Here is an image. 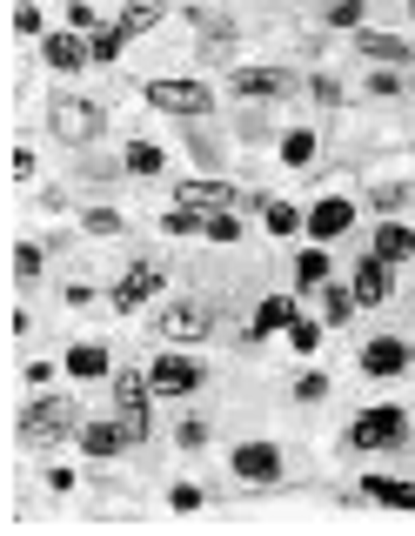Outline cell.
<instances>
[{
  "instance_id": "6da1fadb",
  "label": "cell",
  "mask_w": 415,
  "mask_h": 536,
  "mask_svg": "<svg viewBox=\"0 0 415 536\" xmlns=\"http://www.w3.org/2000/svg\"><path fill=\"white\" fill-rule=\"evenodd\" d=\"M74 423H81V416H74V402L67 396H41L21 416V436L27 443H61V436H74Z\"/></svg>"
},
{
  "instance_id": "7a4b0ae2",
  "label": "cell",
  "mask_w": 415,
  "mask_h": 536,
  "mask_svg": "<svg viewBox=\"0 0 415 536\" xmlns=\"http://www.w3.org/2000/svg\"><path fill=\"white\" fill-rule=\"evenodd\" d=\"M47 121H54V134L74 141V148H88L94 134H101V108L81 101V94H54V114H47Z\"/></svg>"
},
{
  "instance_id": "3957f363",
  "label": "cell",
  "mask_w": 415,
  "mask_h": 536,
  "mask_svg": "<svg viewBox=\"0 0 415 536\" xmlns=\"http://www.w3.org/2000/svg\"><path fill=\"white\" fill-rule=\"evenodd\" d=\"M148 396H154V382H148V376H114V402H121V436H128V443H141V436H148Z\"/></svg>"
},
{
  "instance_id": "277c9868",
  "label": "cell",
  "mask_w": 415,
  "mask_h": 536,
  "mask_svg": "<svg viewBox=\"0 0 415 536\" xmlns=\"http://www.w3.org/2000/svg\"><path fill=\"white\" fill-rule=\"evenodd\" d=\"M402 423H409L402 409H362L349 436H355V449H395L402 443Z\"/></svg>"
},
{
  "instance_id": "5b68a950",
  "label": "cell",
  "mask_w": 415,
  "mask_h": 536,
  "mask_svg": "<svg viewBox=\"0 0 415 536\" xmlns=\"http://www.w3.org/2000/svg\"><path fill=\"white\" fill-rule=\"evenodd\" d=\"M148 108H168V114H201L215 108V94L201 81H148Z\"/></svg>"
},
{
  "instance_id": "8992f818",
  "label": "cell",
  "mask_w": 415,
  "mask_h": 536,
  "mask_svg": "<svg viewBox=\"0 0 415 536\" xmlns=\"http://www.w3.org/2000/svg\"><path fill=\"white\" fill-rule=\"evenodd\" d=\"M148 382H154V396H195V389H201V362L161 356V362L148 369Z\"/></svg>"
},
{
  "instance_id": "52a82bcc",
  "label": "cell",
  "mask_w": 415,
  "mask_h": 536,
  "mask_svg": "<svg viewBox=\"0 0 415 536\" xmlns=\"http://www.w3.org/2000/svg\"><path fill=\"white\" fill-rule=\"evenodd\" d=\"M154 289H161V268H154V262H134L128 275L114 282V309H141Z\"/></svg>"
},
{
  "instance_id": "ba28073f",
  "label": "cell",
  "mask_w": 415,
  "mask_h": 536,
  "mask_svg": "<svg viewBox=\"0 0 415 536\" xmlns=\"http://www.w3.org/2000/svg\"><path fill=\"white\" fill-rule=\"evenodd\" d=\"M235 476L241 483H275V476H282V456H275L268 443H241L235 449Z\"/></svg>"
},
{
  "instance_id": "9c48e42d",
  "label": "cell",
  "mask_w": 415,
  "mask_h": 536,
  "mask_svg": "<svg viewBox=\"0 0 415 536\" xmlns=\"http://www.w3.org/2000/svg\"><path fill=\"white\" fill-rule=\"evenodd\" d=\"M235 94H241V101H275V94H288V74H282V67H241Z\"/></svg>"
},
{
  "instance_id": "30bf717a",
  "label": "cell",
  "mask_w": 415,
  "mask_h": 536,
  "mask_svg": "<svg viewBox=\"0 0 415 536\" xmlns=\"http://www.w3.org/2000/svg\"><path fill=\"white\" fill-rule=\"evenodd\" d=\"M181 208H195V215H221V208H228V201H235V188H228V181H181Z\"/></svg>"
},
{
  "instance_id": "8fae6325",
  "label": "cell",
  "mask_w": 415,
  "mask_h": 536,
  "mask_svg": "<svg viewBox=\"0 0 415 536\" xmlns=\"http://www.w3.org/2000/svg\"><path fill=\"white\" fill-rule=\"evenodd\" d=\"M409 362H415V349H402L395 335H382V342H369V349H362V369H369V376H402Z\"/></svg>"
},
{
  "instance_id": "7c38bea8",
  "label": "cell",
  "mask_w": 415,
  "mask_h": 536,
  "mask_svg": "<svg viewBox=\"0 0 415 536\" xmlns=\"http://www.w3.org/2000/svg\"><path fill=\"white\" fill-rule=\"evenodd\" d=\"M161 335H168V342H201V335H208V315H201L195 302H175V309L161 315Z\"/></svg>"
},
{
  "instance_id": "4fadbf2b",
  "label": "cell",
  "mask_w": 415,
  "mask_h": 536,
  "mask_svg": "<svg viewBox=\"0 0 415 536\" xmlns=\"http://www.w3.org/2000/svg\"><path fill=\"white\" fill-rule=\"evenodd\" d=\"M41 54H47V67H54V74H74L81 61H94L81 34H47V47H41Z\"/></svg>"
},
{
  "instance_id": "5bb4252c",
  "label": "cell",
  "mask_w": 415,
  "mask_h": 536,
  "mask_svg": "<svg viewBox=\"0 0 415 536\" xmlns=\"http://www.w3.org/2000/svg\"><path fill=\"white\" fill-rule=\"evenodd\" d=\"M355 222V208L342 195H328L322 208H315V215H308V235H315V242H328V235H342V228Z\"/></svg>"
},
{
  "instance_id": "9a60e30c",
  "label": "cell",
  "mask_w": 415,
  "mask_h": 536,
  "mask_svg": "<svg viewBox=\"0 0 415 536\" xmlns=\"http://www.w3.org/2000/svg\"><path fill=\"white\" fill-rule=\"evenodd\" d=\"M288 322H295V302H288V295H268L262 309H255V322H248V335H255V342H262V335L288 329Z\"/></svg>"
},
{
  "instance_id": "2e32d148",
  "label": "cell",
  "mask_w": 415,
  "mask_h": 536,
  "mask_svg": "<svg viewBox=\"0 0 415 536\" xmlns=\"http://www.w3.org/2000/svg\"><path fill=\"white\" fill-rule=\"evenodd\" d=\"M382 295H389V262L369 255V262L355 268V302H382Z\"/></svg>"
},
{
  "instance_id": "e0dca14e",
  "label": "cell",
  "mask_w": 415,
  "mask_h": 536,
  "mask_svg": "<svg viewBox=\"0 0 415 536\" xmlns=\"http://www.w3.org/2000/svg\"><path fill=\"white\" fill-rule=\"evenodd\" d=\"M67 376H81V382L108 376V349H94V342H81V349H67Z\"/></svg>"
},
{
  "instance_id": "ac0fdd59",
  "label": "cell",
  "mask_w": 415,
  "mask_h": 536,
  "mask_svg": "<svg viewBox=\"0 0 415 536\" xmlns=\"http://www.w3.org/2000/svg\"><path fill=\"white\" fill-rule=\"evenodd\" d=\"M375 255H382V262H409V255H415V235L402 222H389L382 235H375Z\"/></svg>"
},
{
  "instance_id": "d6986e66",
  "label": "cell",
  "mask_w": 415,
  "mask_h": 536,
  "mask_svg": "<svg viewBox=\"0 0 415 536\" xmlns=\"http://www.w3.org/2000/svg\"><path fill=\"white\" fill-rule=\"evenodd\" d=\"M355 47H362L369 61H382V67H389V61H415V54H409V47H402V41H395V34H362V41H355Z\"/></svg>"
},
{
  "instance_id": "ffe728a7",
  "label": "cell",
  "mask_w": 415,
  "mask_h": 536,
  "mask_svg": "<svg viewBox=\"0 0 415 536\" xmlns=\"http://www.w3.org/2000/svg\"><path fill=\"white\" fill-rule=\"evenodd\" d=\"M369 496L375 503H389V510H415V490L409 483H395V476H369Z\"/></svg>"
},
{
  "instance_id": "44dd1931",
  "label": "cell",
  "mask_w": 415,
  "mask_h": 536,
  "mask_svg": "<svg viewBox=\"0 0 415 536\" xmlns=\"http://www.w3.org/2000/svg\"><path fill=\"white\" fill-rule=\"evenodd\" d=\"M121 443H128V436H121V423H94V429H81V449H88V456H114Z\"/></svg>"
},
{
  "instance_id": "7402d4cb",
  "label": "cell",
  "mask_w": 415,
  "mask_h": 536,
  "mask_svg": "<svg viewBox=\"0 0 415 536\" xmlns=\"http://www.w3.org/2000/svg\"><path fill=\"white\" fill-rule=\"evenodd\" d=\"M295 282H302V289H322V282H328V255H322V248L295 255Z\"/></svg>"
},
{
  "instance_id": "603a6c76",
  "label": "cell",
  "mask_w": 415,
  "mask_h": 536,
  "mask_svg": "<svg viewBox=\"0 0 415 536\" xmlns=\"http://www.w3.org/2000/svg\"><path fill=\"white\" fill-rule=\"evenodd\" d=\"M121 168H128V175H161V148H154V141H134L128 155H121Z\"/></svg>"
},
{
  "instance_id": "cb8c5ba5",
  "label": "cell",
  "mask_w": 415,
  "mask_h": 536,
  "mask_svg": "<svg viewBox=\"0 0 415 536\" xmlns=\"http://www.w3.org/2000/svg\"><path fill=\"white\" fill-rule=\"evenodd\" d=\"M154 21H161V0H134L128 14H121V34H148Z\"/></svg>"
},
{
  "instance_id": "d4e9b609",
  "label": "cell",
  "mask_w": 415,
  "mask_h": 536,
  "mask_svg": "<svg viewBox=\"0 0 415 536\" xmlns=\"http://www.w3.org/2000/svg\"><path fill=\"white\" fill-rule=\"evenodd\" d=\"M282 161H288V168H308V161H315V134L295 128V134L282 141Z\"/></svg>"
},
{
  "instance_id": "484cf974",
  "label": "cell",
  "mask_w": 415,
  "mask_h": 536,
  "mask_svg": "<svg viewBox=\"0 0 415 536\" xmlns=\"http://www.w3.org/2000/svg\"><path fill=\"white\" fill-rule=\"evenodd\" d=\"M349 309H355V289H328L322 282V315L328 322H349Z\"/></svg>"
},
{
  "instance_id": "4316f807",
  "label": "cell",
  "mask_w": 415,
  "mask_h": 536,
  "mask_svg": "<svg viewBox=\"0 0 415 536\" xmlns=\"http://www.w3.org/2000/svg\"><path fill=\"white\" fill-rule=\"evenodd\" d=\"M262 215H268V235H295V228H302V215H295L288 201H268Z\"/></svg>"
},
{
  "instance_id": "83f0119b",
  "label": "cell",
  "mask_w": 415,
  "mask_h": 536,
  "mask_svg": "<svg viewBox=\"0 0 415 536\" xmlns=\"http://www.w3.org/2000/svg\"><path fill=\"white\" fill-rule=\"evenodd\" d=\"M121 41H128V34H121V27H94V41H88V54H94V61H114V54H121Z\"/></svg>"
},
{
  "instance_id": "f1b7e54d",
  "label": "cell",
  "mask_w": 415,
  "mask_h": 536,
  "mask_svg": "<svg viewBox=\"0 0 415 536\" xmlns=\"http://www.w3.org/2000/svg\"><path fill=\"white\" fill-rule=\"evenodd\" d=\"M14 275H21V282H34V275H41V248H34V242L14 248Z\"/></svg>"
},
{
  "instance_id": "f546056e",
  "label": "cell",
  "mask_w": 415,
  "mask_h": 536,
  "mask_svg": "<svg viewBox=\"0 0 415 536\" xmlns=\"http://www.w3.org/2000/svg\"><path fill=\"white\" fill-rule=\"evenodd\" d=\"M328 21H335V27H362V0H335Z\"/></svg>"
},
{
  "instance_id": "4dcf8cb0",
  "label": "cell",
  "mask_w": 415,
  "mask_h": 536,
  "mask_svg": "<svg viewBox=\"0 0 415 536\" xmlns=\"http://www.w3.org/2000/svg\"><path fill=\"white\" fill-rule=\"evenodd\" d=\"M288 342H295V349H302V356H308V349L322 342V329H315V322H288Z\"/></svg>"
},
{
  "instance_id": "1f68e13d",
  "label": "cell",
  "mask_w": 415,
  "mask_h": 536,
  "mask_svg": "<svg viewBox=\"0 0 415 536\" xmlns=\"http://www.w3.org/2000/svg\"><path fill=\"white\" fill-rule=\"evenodd\" d=\"M208 235H215V242H235V235H241V222L228 215V208H221V215H208Z\"/></svg>"
},
{
  "instance_id": "d6a6232c",
  "label": "cell",
  "mask_w": 415,
  "mask_h": 536,
  "mask_svg": "<svg viewBox=\"0 0 415 536\" xmlns=\"http://www.w3.org/2000/svg\"><path fill=\"white\" fill-rule=\"evenodd\" d=\"M88 235H121V215H114V208H94V215H88Z\"/></svg>"
},
{
  "instance_id": "836d02e7",
  "label": "cell",
  "mask_w": 415,
  "mask_h": 536,
  "mask_svg": "<svg viewBox=\"0 0 415 536\" xmlns=\"http://www.w3.org/2000/svg\"><path fill=\"white\" fill-rule=\"evenodd\" d=\"M195 228H201V215H195V208H181V201H175V215H168V235H195Z\"/></svg>"
},
{
  "instance_id": "e575fe53",
  "label": "cell",
  "mask_w": 415,
  "mask_h": 536,
  "mask_svg": "<svg viewBox=\"0 0 415 536\" xmlns=\"http://www.w3.org/2000/svg\"><path fill=\"white\" fill-rule=\"evenodd\" d=\"M14 27H21V34H41V7L21 0V7H14Z\"/></svg>"
},
{
  "instance_id": "d590c367",
  "label": "cell",
  "mask_w": 415,
  "mask_h": 536,
  "mask_svg": "<svg viewBox=\"0 0 415 536\" xmlns=\"http://www.w3.org/2000/svg\"><path fill=\"white\" fill-rule=\"evenodd\" d=\"M175 443H181V449H201V443H208V423H181Z\"/></svg>"
},
{
  "instance_id": "8d00e7d4",
  "label": "cell",
  "mask_w": 415,
  "mask_h": 536,
  "mask_svg": "<svg viewBox=\"0 0 415 536\" xmlns=\"http://www.w3.org/2000/svg\"><path fill=\"white\" fill-rule=\"evenodd\" d=\"M295 396H302V402H322L328 382H322V376H302V382H295Z\"/></svg>"
},
{
  "instance_id": "74e56055",
  "label": "cell",
  "mask_w": 415,
  "mask_h": 536,
  "mask_svg": "<svg viewBox=\"0 0 415 536\" xmlns=\"http://www.w3.org/2000/svg\"><path fill=\"white\" fill-rule=\"evenodd\" d=\"M409 14H415V0H409Z\"/></svg>"
}]
</instances>
